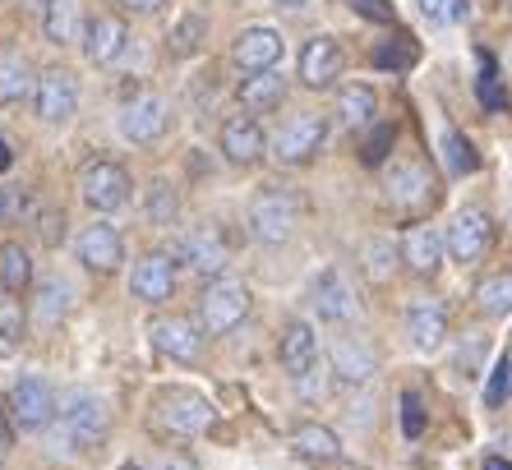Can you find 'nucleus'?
<instances>
[{
    "instance_id": "nucleus-1",
    "label": "nucleus",
    "mask_w": 512,
    "mask_h": 470,
    "mask_svg": "<svg viewBox=\"0 0 512 470\" xmlns=\"http://www.w3.org/2000/svg\"><path fill=\"white\" fill-rule=\"evenodd\" d=\"M56 415H60L56 443H65L70 452H93V447L107 443L111 415H107V401L97 397V392H88V388L60 392Z\"/></svg>"
},
{
    "instance_id": "nucleus-2",
    "label": "nucleus",
    "mask_w": 512,
    "mask_h": 470,
    "mask_svg": "<svg viewBox=\"0 0 512 470\" xmlns=\"http://www.w3.org/2000/svg\"><path fill=\"white\" fill-rule=\"evenodd\" d=\"M250 314V286L236 277H213L208 291L199 295V328L203 337H227Z\"/></svg>"
},
{
    "instance_id": "nucleus-3",
    "label": "nucleus",
    "mask_w": 512,
    "mask_h": 470,
    "mask_svg": "<svg viewBox=\"0 0 512 470\" xmlns=\"http://www.w3.org/2000/svg\"><path fill=\"white\" fill-rule=\"evenodd\" d=\"M300 222V199L291 189H259L250 203V235L259 245H282L291 240Z\"/></svg>"
},
{
    "instance_id": "nucleus-4",
    "label": "nucleus",
    "mask_w": 512,
    "mask_h": 470,
    "mask_svg": "<svg viewBox=\"0 0 512 470\" xmlns=\"http://www.w3.org/2000/svg\"><path fill=\"white\" fill-rule=\"evenodd\" d=\"M56 406L60 397L51 392V383L42 378H14L10 392H5V411H10V424L19 434H37L56 420Z\"/></svg>"
},
{
    "instance_id": "nucleus-5",
    "label": "nucleus",
    "mask_w": 512,
    "mask_h": 470,
    "mask_svg": "<svg viewBox=\"0 0 512 470\" xmlns=\"http://www.w3.org/2000/svg\"><path fill=\"white\" fill-rule=\"evenodd\" d=\"M130 171L120 162H111V157H93V162H84V171H79V199L88 203L93 212H116L130 203Z\"/></svg>"
},
{
    "instance_id": "nucleus-6",
    "label": "nucleus",
    "mask_w": 512,
    "mask_h": 470,
    "mask_svg": "<svg viewBox=\"0 0 512 470\" xmlns=\"http://www.w3.org/2000/svg\"><path fill=\"white\" fill-rule=\"evenodd\" d=\"M217 420L213 401L199 397V392H185V388H171V392H157V424L171 429L180 438H199L208 434Z\"/></svg>"
},
{
    "instance_id": "nucleus-7",
    "label": "nucleus",
    "mask_w": 512,
    "mask_h": 470,
    "mask_svg": "<svg viewBox=\"0 0 512 470\" xmlns=\"http://www.w3.org/2000/svg\"><path fill=\"white\" fill-rule=\"evenodd\" d=\"M33 111L37 120H47V125H70L74 111H79V79L70 70H51L37 74V93H33Z\"/></svg>"
},
{
    "instance_id": "nucleus-8",
    "label": "nucleus",
    "mask_w": 512,
    "mask_h": 470,
    "mask_svg": "<svg viewBox=\"0 0 512 470\" xmlns=\"http://www.w3.org/2000/svg\"><path fill=\"white\" fill-rule=\"evenodd\" d=\"M323 139H328V120L314 116V111H305V116H291L282 125V130L273 134V157L282 166H300V162H310L314 153L323 148Z\"/></svg>"
},
{
    "instance_id": "nucleus-9",
    "label": "nucleus",
    "mask_w": 512,
    "mask_h": 470,
    "mask_svg": "<svg viewBox=\"0 0 512 470\" xmlns=\"http://www.w3.org/2000/svg\"><path fill=\"white\" fill-rule=\"evenodd\" d=\"M171 130V102L157 93L134 97L125 111H120V134L130 143H157Z\"/></svg>"
},
{
    "instance_id": "nucleus-10",
    "label": "nucleus",
    "mask_w": 512,
    "mask_h": 470,
    "mask_svg": "<svg viewBox=\"0 0 512 470\" xmlns=\"http://www.w3.org/2000/svg\"><path fill=\"white\" fill-rule=\"evenodd\" d=\"M176 254H180V263H190V268L203 272V277H227L231 249H227V240H222L217 226H199V231H190L176 245Z\"/></svg>"
},
{
    "instance_id": "nucleus-11",
    "label": "nucleus",
    "mask_w": 512,
    "mask_h": 470,
    "mask_svg": "<svg viewBox=\"0 0 512 470\" xmlns=\"http://www.w3.org/2000/svg\"><path fill=\"white\" fill-rule=\"evenodd\" d=\"M74 254H79V263H84L88 272H116L120 263H125V240H120L116 226L93 222V226H84V231H79Z\"/></svg>"
},
{
    "instance_id": "nucleus-12",
    "label": "nucleus",
    "mask_w": 512,
    "mask_h": 470,
    "mask_svg": "<svg viewBox=\"0 0 512 470\" xmlns=\"http://www.w3.org/2000/svg\"><path fill=\"white\" fill-rule=\"evenodd\" d=\"M203 328H194L190 318H180V314H162V318H153L148 323V337H153V346L162 355H171V360H180V365H194L203 355V337H199Z\"/></svg>"
},
{
    "instance_id": "nucleus-13",
    "label": "nucleus",
    "mask_w": 512,
    "mask_h": 470,
    "mask_svg": "<svg viewBox=\"0 0 512 470\" xmlns=\"http://www.w3.org/2000/svg\"><path fill=\"white\" fill-rule=\"evenodd\" d=\"M310 300H314V309H319V318H328V323H351V318L360 314L356 291H351V282H346L337 268H323L319 277H314Z\"/></svg>"
},
{
    "instance_id": "nucleus-14",
    "label": "nucleus",
    "mask_w": 512,
    "mask_h": 470,
    "mask_svg": "<svg viewBox=\"0 0 512 470\" xmlns=\"http://www.w3.org/2000/svg\"><path fill=\"white\" fill-rule=\"evenodd\" d=\"M489 235H494V226H489V217L480 208H462L453 217V226H448V254H453L457 263H476L480 254L489 249Z\"/></svg>"
},
{
    "instance_id": "nucleus-15",
    "label": "nucleus",
    "mask_w": 512,
    "mask_h": 470,
    "mask_svg": "<svg viewBox=\"0 0 512 470\" xmlns=\"http://www.w3.org/2000/svg\"><path fill=\"white\" fill-rule=\"evenodd\" d=\"M383 189H388V203L397 212H416L434 199V180H429V171L420 162H397L388 171V180H383Z\"/></svg>"
},
{
    "instance_id": "nucleus-16",
    "label": "nucleus",
    "mask_w": 512,
    "mask_h": 470,
    "mask_svg": "<svg viewBox=\"0 0 512 470\" xmlns=\"http://www.w3.org/2000/svg\"><path fill=\"white\" fill-rule=\"evenodd\" d=\"M277 360L291 378H305L314 365H319V337L305 318H291L282 328V341H277Z\"/></svg>"
},
{
    "instance_id": "nucleus-17",
    "label": "nucleus",
    "mask_w": 512,
    "mask_h": 470,
    "mask_svg": "<svg viewBox=\"0 0 512 470\" xmlns=\"http://www.w3.org/2000/svg\"><path fill=\"white\" fill-rule=\"evenodd\" d=\"M337 74H342V47H337L333 37H310L305 51H300V83L323 93V88H333Z\"/></svg>"
},
{
    "instance_id": "nucleus-18",
    "label": "nucleus",
    "mask_w": 512,
    "mask_h": 470,
    "mask_svg": "<svg viewBox=\"0 0 512 470\" xmlns=\"http://www.w3.org/2000/svg\"><path fill=\"white\" fill-rule=\"evenodd\" d=\"M231 60H236L245 74H263V70H277L282 60V33L273 28H245L231 47Z\"/></svg>"
},
{
    "instance_id": "nucleus-19",
    "label": "nucleus",
    "mask_w": 512,
    "mask_h": 470,
    "mask_svg": "<svg viewBox=\"0 0 512 470\" xmlns=\"http://www.w3.org/2000/svg\"><path fill=\"white\" fill-rule=\"evenodd\" d=\"M222 153H227L231 166H254L263 153H268V139H263L259 120L254 116H231L227 125H222Z\"/></svg>"
},
{
    "instance_id": "nucleus-20",
    "label": "nucleus",
    "mask_w": 512,
    "mask_h": 470,
    "mask_svg": "<svg viewBox=\"0 0 512 470\" xmlns=\"http://www.w3.org/2000/svg\"><path fill=\"white\" fill-rule=\"evenodd\" d=\"M130 291L139 295L143 305H162V300H171V291H176V263H171V254H148L143 263H134Z\"/></svg>"
},
{
    "instance_id": "nucleus-21",
    "label": "nucleus",
    "mask_w": 512,
    "mask_h": 470,
    "mask_svg": "<svg viewBox=\"0 0 512 470\" xmlns=\"http://www.w3.org/2000/svg\"><path fill=\"white\" fill-rule=\"evenodd\" d=\"M125 42H130L125 19H116V14H88V24H84V56L93 60V65H111V60L125 51Z\"/></svg>"
},
{
    "instance_id": "nucleus-22",
    "label": "nucleus",
    "mask_w": 512,
    "mask_h": 470,
    "mask_svg": "<svg viewBox=\"0 0 512 470\" xmlns=\"http://www.w3.org/2000/svg\"><path fill=\"white\" fill-rule=\"evenodd\" d=\"M333 378L337 383H346V388H365L374 374H379V360H374V351L365 346V341H356V337H342L333 346Z\"/></svg>"
},
{
    "instance_id": "nucleus-23",
    "label": "nucleus",
    "mask_w": 512,
    "mask_h": 470,
    "mask_svg": "<svg viewBox=\"0 0 512 470\" xmlns=\"http://www.w3.org/2000/svg\"><path fill=\"white\" fill-rule=\"evenodd\" d=\"M443 249H448V240H443L434 226H411L402 240V263L416 277H434V272L443 268Z\"/></svg>"
},
{
    "instance_id": "nucleus-24",
    "label": "nucleus",
    "mask_w": 512,
    "mask_h": 470,
    "mask_svg": "<svg viewBox=\"0 0 512 470\" xmlns=\"http://www.w3.org/2000/svg\"><path fill=\"white\" fill-rule=\"evenodd\" d=\"M84 5L79 0H47L42 5V33L56 47H70V42H84Z\"/></svg>"
},
{
    "instance_id": "nucleus-25",
    "label": "nucleus",
    "mask_w": 512,
    "mask_h": 470,
    "mask_svg": "<svg viewBox=\"0 0 512 470\" xmlns=\"http://www.w3.org/2000/svg\"><path fill=\"white\" fill-rule=\"evenodd\" d=\"M406 337H411L416 351H439L443 337H448V314H443L439 300L411 305V314H406Z\"/></svg>"
},
{
    "instance_id": "nucleus-26",
    "label": "nucleus",
    "mask_w": 512,
    "mask_h": 470,
    "mask_svg": "<svg viewBox=\"0 0 512 470\" xmlns=\"http://www.w3.org/2000/svg\"><path fill=\"white\" fill-rule=\"evenodd\" d=\"M33 93H37V79H33L28 56L5 51V56H0V106H14V102H24V97H33Z\"/></svg>"
},
{
    "instance_id": "nucleus-27",
    "label": "nucleus",
    "mask_w": 512,
    "mask_h": 470,
    "mask_svg": "<svg viewBox=\"0 0 512 470\" xmlns=\"http://www.w3.org/2000/svg\"><path fill=\"white\" fill-rule=\"evenodd\" d=\"M291 447H296L305 461H319V466L342 457V438H337L328 424H300L296 434H291Z\"/></svg>"
},
{
    "instance_id": "nucleus-28",
    "label": "nucleus",
    "mask_w": 512,
    "mask_h": 470,
    "mask_svg": "<svg viewBox=\"0 0 512 470\" xmlns=\"http://www.w3.org/2000/svg\"><path fill=\"white\" fill-rule=\"evenodd\" d=\"M282 97H286V74H277V70L250 74V79L240 83V106L245 111H273V106H282Z\"/></svg>"
},
{
    "instance_id": "nucleus-29",
    "label": "nucleus",
    "mask_w": 512,
    "mask_h": 470,
    "mask_svg": "<svg viewBox=\"0 0 512 470\" xmlns=\"http://www.w3.org/2000/svg\"><path fill=\"white\" fill-rule=\"evenodd\" d=\"M337 116H342V125H351V130L374 125V116H379V97H374V88H365V83H346L342 93H337Z\"/></svg>"
},
{
    "instance_id": "nucleus-30",
    "label": "nucleus",
    "mask_w": 512,
    "mask_h": 470,
    "mask_svg": "<svg viewBox=\"0 0 512 470\" xmlns=\"http://www.w3.org/2000/svg\"><path fill=\"white\" fill-rule=\"evenodd\" d=\"M203 42H208V19H203L199 10H190V14H180L176 24H171V33H167V51L176 60H190V56H199L203 51Z\"/></svg>"
},
{
    "instance_id": "nucleus-31",
    "label": "nucleus",
    "mask_w": 512,
    "mask_h": 470,
    "mask_svg": "<svg viewBox=\"0 0 512 470\" xmlns=\"http://www.w3.org/2000/svg\"><path fill=\"white\" fill-rule=\"evenodd\" d=\"M0 286H5V295H24L33 286V254L24 245L0 249Z\"/></svg>"
},
{
    "instance_id": "nucleus-32",
    "label": "nucleus",
    "mask_w": 512,
    "mask_h": 470,
    "mask_svg": "<svg viewBox=\"0 0 512 470\" xmlns=\"http://www.w3.org/2000/svg\"><path fill=\"white\" fill-rule=\"evenodd\" d=\"M476 305H480V314H489V318L512 314V272L485 277V282L476 286Z\"/></svg>"
},
{
    "instance_id": "nucleus-33",
    "label": "nucleus",
    "mask_w": 512,
    "mask_h": 470,
    "mask_svg": "<svg viewBox=\"0 0 512 470\" xmlns=\"http://www.w3.org/2000/svg\"><path fill=\"white\" fill-rule=\"evenodd\" d=\"M65 314H70V282H60V277L37 282V318L42 323H60Z\"/></svg>"
},
{
    "instance_id": "nucleus-34",
    "label": "nucleus",
    "mask_w": 512,
    "mask_h": 470,
    "mask_svg": "<svg viewBox=\"0 0 512 470\" xmlns=\"http://www.w3.org/2000/svg\"><path fill=\"white\" fill-rule=\"evenodd\" d=\"M143 212H148V222H153V226H171L180 217L176 189H171L167 180H153V185H148V194H143Z\"/></svg>"
},
{
    "instance_id": "nucleus-35",
    "label": "nucleus",
    "mask_w": 512,
    "mask_h": 470,
    "mask_svg": "<svg viewBox=\"0 0 512 470\" xmlns=\"http://www.w3.org/2000/svg\"><path fill=\"white\" fill-rule=\"evenodd\" d=\"M37 212V199L28 185H0V226H14L24 222V217H33Z\"/></svg>"
},
{
    "instance_id": "nucleus-36",
    "label": "nucleus",
    "mask_w": 512,
    "mask_h": 470,
    "mask_svg": "<svg viewBox=\"0 0 512 470\" xmlns=\"http://www.w3.org/2000/svg\"><path fill=\"white\" fill-rule=\"evenodd\" d=\"M439 143H443V162H448V171H453V176H471V171L480 166L476 148H471V143H466L457 130H443Z\"/></svg>"
},
{
    "instance_id": "nucleus-37",
    "label": "nucleus",
    "mask_w": 512,
    "mask_h": 470,
    "mask_svg": "<svg viewBox=\"0 0 512 470\" xmlns=\"http://www.w3.org/2000/svg\"><path fill=\"white\" fill-rule=\"evenodd\" d=\"M480 102H485V111H508V93H503L499 83V70H494V56H485L480 51V83H476Z\"/></svg>"
},
{
    "instance_id": "nucleus-38",
    "label": "nucleus",
    "mask_w": 512,
    "mask_h": 470,
    "mask_svg": "<svg viewBox=\"0 0 512 470\" xmlns=\"http://www.w3.org/2000/svg\"><path fill=\"white\" fill-rule=\"evenodd\" d=\"M0 341H24V300H0Z\"/></svg>"
},
{
    "instance_id": "nucleus-39",
    "label": "nucleus",
    "mask_w": 512,
    "mask_h": 470,
    "mask_svg": "<svg viewBox=\"0 0 512 470\" xmlns=\"http://www.w3.org/2000/svg\"><path fill=\"white\" fill-rule=\"evenodd\" d=\"M466 5L471 0H420V14L429 24H457V19H466Z\"/></svg>"
},
{
    "instance_id": "nucleus-40",
    "label": "nucleus",
    "mask_w": 512,
    "mask_h": 470,
    "mask_svg": "<svg viewBox=\"0 0 512 470\" xmlns=\"http://www.w3.org/2000/svg\"><path fill=\"white\" fill-rule=\"evenodd\" d=\"M393 139H397V130H393V125H379V130H374L370 139L360 143V157H365V162H370V166H379L383 157H388V148H393Z\"/></svg>"
},
{
    "instance_id": "nucleus-41",
    "label": "nucleus",
    "mask_w": 512,
    "mask_h": 470,
    "mask_svg": "<svg viewBox=\"0 0 512 470\" xmlns=\"http://www.w3.org/2000/svg\"><path fill=\"white\" fill-rule=\"evenodd\" d=\"M402 434L406 438H420V434H425V406H420L416 392H402Z\"/></svg>"
},
{
    "instance_id": "nucleus-42",
    "label": "nucleus",
    "mask_w": 512,
    "mask_h": 470,
    "mask_svg": "<svg viewBox=\"0 0 512 470\" xmlns=\"http://www.w3.org/2000/svg\"><path fill=\"white\" fill-rule=\"evenodd\" d=\"M365 259H370L374 277H388V272H393V259H402V249H393L388 240H374V245L365 249Z\"/></svg>"
},
{
    "instance_id": "nucleus-43",
    "label": "nucleus",
    "mask_w": 512,
    "mask_h": 470,
    "mask_svg": "<svg viewBox=\"0 0 512 470\" xmlns=\"http://www.w3.org/2000/svg\"><path fill=\"white\" fill-rule=\"evenodd\" d=\"M411 60H416V47H411V42H402V47H379V51H374V65H379V70H406Z\"/></svg>"
},
{
    "instance_id": "nucleus-44",
    "label": "nucleus",
    "mask_w": 512,
    "mask_h": 470,
    "mask_svg": "<svg viewBox=\"0 0 512 470\" xmlns=\"http://www.w3.org/2000/svg\"><path fill=\"white\" fill-rule=\"evenodd\" d=\"M328 378H333V365H314L305 378H296V383H300V392H305V401H319V397H328Z\"/></svg>"
},
{
    "instance_id": "nucleus-45",
    "label": "nucleus",
    "mask_w": 512,
    "mask_h": 470,
    "mask_svg": "<svg viewBox=\"0 0 512 470\" xmlns=\"http://www.w3.org/2000/svg\"><path fill=\"white\" fill-rule=\"evenodd\" d=\"M37 235H42V245L56 249L60 240H65V212H37Z\"/></svg>"
},
{
    "instance_id": "nucleus-46",
    "label": "nucleus",
    "mask_w": 512,
    "mask_h": 470,
    "mask_svg": "<svg viewBox=\"0 0 512 470\" xmlns=\"http://www.w3.org/2000/svg\"><path fill=\"white\" fill-rule=\"evenodd\" d=\"M351 10L360 19H374V24H393V5L388 0H351Z\"/></svg>"
},
{
    "instance_id": "nucleus-47",
    "label": "nucleus",
    "mask_w": 512,
    "mask_h": 470,
    "mask_svg": "<svg viewBox=\"0 0 512 470\" xmlns=\"http://www.w3.org/2000/svg\"><path fill=\"white\" fill-rule=\"evenodd\" d=\"M503 397H508V365H499V369H494V378H489V392H485V401H489V406H499Z\"/></svg>"
},
{
    "instance_id": "nucleus-48",
    "label": "nucleus",
    "mask_w": 512,
    "mask_h": 470,
    "mask_svg": "<svg viewBox=\"0 0 512 470\" xmlns=\"http://www.w3.org/2000/svg\"><path fill=\"white\" fill-rule=\"evenodd\" d=\"M139 470H143V466H139ZM148 470H199V466H194L190 457H180V452H162V457H157Z\"/></svg>"
},
{
    "instance_id": "nucleus-49",
    "label": "nucleus",
    "mask_w": 512,
    "mask_h": 470,
    "mask_svg": "<svg viewBox=\"0 0 512 470\" xmlns=\"http://www.w3.org/2000/svg\"><path fill=\"white\" fill-rule=\"evenodd\" d=\"M116 5H125V10H134V14H157L167 0H116Z\"/></svg>"
},
{
    "instance_id": "nucleus-50",
    "label": "nucleus",
    "mask_w": 512,
    "mask_h": 470,
    "mask_svg": "<svg viewBox=\"0 0 512 470\" xmlns=\"http://www.w3.org/2000/svg\"><path fill=\"white\" fill-rule=\"evenodd\" d=\"M485 470H512L508 457H485Z\"/></svg>"
},
{
    "instance_id": "nucleus-51",
    "label": "nucleus",
    "mask_w": 512,
    "mask_h": 470,
    "mask_svg": "<svg viewBox=\"0 0 512 470\" xmlns=\"http://www.w3.org/2000/svg\"><path fill=\"white\" fill-rule=\"evenodd\" d=\"M282 10H300V5H310V0H277Z\"/></svg>"
},
{
    "instance_id": "nucleus-52",
    "label": "nucleus",
    "mask_w": 512,
    "mask_h": 470,
    "mask_svg": "<svg viewBox=\"0 0 512 470\" xmlns=\"http://www.w3.org/2000/svg\"><path fill=\"white\" fill-rule=\"evenodd\" d=\"M5 166H10V148H5V143H0V171H5Z\"/></svg>"
},
{
    "instance_id": "nucleus-53",
    "label": "nucleus",
    "mask_w": 512,
    "mask_h": 470,
    "mask_svg": "<svg viewBox=\"0 0 512 470\" xmlns=\"http://www.w3.org/2000/svg\"><path fill=\"white\" fill-rule=\"evenodd\" d=\"M503 365H508V392H512V351H508V360H503Z\"/></svg>"
},
{
    "instance_id": "nucleus-54",
    "label": "nucleus",
    "mask_w": 512,
    "mask_h": 470,
    "mask_svg": "<svg viewBox=\"0 0 512 470\" xmlns=\"http://www.w3.org/2000/svg\"><path fill=\"white\" fill-rule=\"evenodd\" d=\"M508 70H512V42H508Z\"/></svg>"
}]
</instances>
